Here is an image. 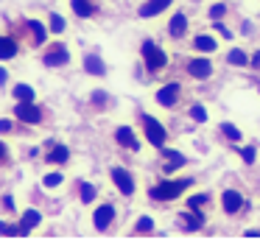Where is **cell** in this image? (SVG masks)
<instances>
[{"instance_id": "6da1fadb", "label": "cell", "mask_w": 260, "mask_h": 243, "mask_svg": "<svg viewBox=\"0 0 260 243\" xmlns=\"http://www.w3.org/2000/svg\"><path fill=\"white\" fill-rule=\"evenodd\" d=\"M190 185H193V179H165V182H159V185H154L151 190H148V196H151L154 201H174V198H179Z\"/></svg>"}, {"instance_id": "7a4b0ae2", "label": "cell", "mask_w": 260, "mask_h": 243, "mask_svg": "<svg viewBox=\"0 0 260 243\" xmlns=\"http://www.w3.org/2000/svg\"><path fill=\"white\" fill-rule=\"evenodd\" d=\"M140 53H143V59H146L148 73H157V70H162L165 64H168V53H165L157 42H151V40H146L140 45Z\"/></svg>"}, {"instance_id": "3957f363", "label": "cell", "mask_w": 260, "mask_h": 243, "mask_svg": "<svg viewBox=\"0 0 260 243\" xmlns=\"http://www.w3.org/2000/svg\"><path fill=\"white\" fill-rule=\"evenodd\" d=\"M140 123H143V131H146V140L151 143L154 148H162L165 140H168V131H165V126L159 123L154 115H143Z\"/></svg>"}, {"instance_id": "277c9868", "label": "cell", "mask_w": 260, "mask_h": 243, "mask_svg": "<svg viewBox=\"0 0 260 243\" xmlns=\"http://www.w3.org/2000/svg\"><path fill=\"white\" fill-rule=\"evenodd\" d=\"M14 115H17L23 123H31V126L42 123V112H40V107H37L34 101H17V107H14Z\"/></svg>"}, {"instance_id": "5b68a950", "label": "cell", "mask_w": 260, "mask_h": 243, "mask_svg": "<svg viewBox=\"0 0 260 243\" xmlns=\"http://www.w3.org/2000/svg\"><path fill=\"white\" fill-rule=\"evenodd\" d=\"M42 62H45V67H64L70 62V53L64 45H51L42 56Z\"/></svg>"}, {"instance_id": "8992f818", "label": "cell", "mask_w": 260, "mask_h": 243, "mask_svg": "<svg viewBox=\"0 0 260 243\" xmlns=\"http://www.w3.org/2000/svg\"><path fill=\"white\" fill-rule=\"evenodd\" d=\"M179 95H182V87L176 84V81H171V84H165V87L157 90V103L165 107V109H171L176 101H179Z\"/></svg>"}, {"instance_id": "52a82bcc", "label": "cell", "mask_w": 260, "mask_h": 243, "mask_svg": "<svg viewBox=\"0 0 260 243\" xmlns=\"http://www.w3.org/2000/svg\"><path fill=\"white\" fill-rule=\"evenodd\" d=\"M112 221H115V207L112 204H101V207H95V213H92V226H95L98 232H107Z\"/></svg>"}, {"instance_id": "ba28073f", "label": "cell", "mask_w": 260, "mask_h": 243, "mask_svg": "<svg viewBox=\"0 0 260 243\" xmlns=\"http://www.w3.org/2000/svg\"><path fill=\"white\" fill-rule=\"evenodd\" d=\"M112 182L123 196H132V193H135V176L126 168H112Z\"/></svg>"}, {"instance_id": "9c48e42d", "label": "cell", "mask_w": 260, "mask_h": 243, "mask_svg": "<svg viewBox=\"0 0 260 243\" xmlns=\"http://www.w3.org/2000/svg\"><path fill=\"white\" fill-rule=\"evenodd\" d=\"M187 76H193V79H210L213 76V62L210 59H204V56H199V59H190L187 62Z\"/></svg>"}, {"instance_id": "30bf717a", "label": "cell", "mask_w": 260, "mask_h": 243, "mask_svg": "<svg viewBox=\"0 0 260 243\" xmlns=\"http://www.w3.org/2000/svg\"><path fill=\"white\" fill-rule=\"evenodd\" d=\"M221 207H224V213L235 215L238 210L246 207V204H243V196L238 190H224V196H221Z\"/></svg>"}, {"instance_id": "8fae6325", "label": "cell", "mask_w": 260, "mask_h": 243, "mask_svg": "<svg viewBox=\"0 0 260 243\" xmlns=\"http://www.w3.org/2000/svg\"><path fill=\"white\" fill-rule=\"evenodd\" d=\"M115 140H118L123 148H129V151H140V140H137V134L129 129V126H120V129L115 131Z\"/></svg>"}, {"instance_id": "7c38bea8", "label": "cell", "mask_w": 260, "mask_h": 243, "mask_svg": "<svg viewBox=\"0 0 260 243\" xmlns=\"http://www.w3.org/2000/svg\"><path fill=\"white\" fill-rule=\"evenodd\" d=\"M168 6H171V0H148V3H143V6L137 9V14H140V17H157V14H162Z\"/></svg>"}, {"instance_id": "4fadbf2b", "label": "cell", "mask_w": 260, "mask_h": 243, "mask_svg": "<svg viewBox=\"0 0 260 243\" xmlns=\"http://www.w3.org/2000/svg\"><path fill=\"white\" fill-rule=\"evenodd\" d=\"M185 31H187V14L176 12L174 17H171V23H168V34L174 37V40H182V37H185Z\"/></svg>"}, {"instance_id": "5bb4252c", "label": "cell", "mask_w": 260, "mask_h": 243, "mask_svg": "<svg viewBox=\"0 0 260 243\" xmlns=\"http://www.w3.org/2000/svg\"><path fill=\"white\" fill-rule=\"evenodd\" d=\"M182 226H185L187 232H196V229H202L204 226V215H202V210H187L185 215H182Z\"/></svg>"}, {"instance_id": "9a60e30c", "label": "cell", "mask_w": 260, "mask_h": 243, "mask_svg": "<svg viewBox=\"0 0 260 243\" xmlns=\"http://www.w3.org/2000/svg\"><path fill=\"white\" fill-rule=\"evenodd\" d=\"M70 9H73L76 17H84V20L98 12V6L92 3V0H70Z\"/></svg>"}, {"instance_id": "2e32d148", "label": "cell", "mask_w": 260, "mask_h": 243, "mask_svg": "<svg viewBox=\"0 0 260 243\" xmlns=\"http://www.w3.org/2000/svg\"><path fill=\"white\" fill-rule=\"evenodd\" d=\"M70 159V148L62 146V143H53L51 151H48V162L51 165H64Z\"/></svg>"}, {"instance_id": "e0dca14e", "label": "cell", "mask_w": 260, "mask_h": 243, "mask_svg": "<svg viewBox=\"0 0 260 243\" xmlns=\"http://www.w3.org/2000/svg\"><path fill=\"white\" fill-rule=\"evenodd\" d=\"M40 221H42L40 210H25L23 218H20V229H23V235H28L31 229H37V226H40Z\"/></svg>"}, {"instance_id": "ac0fdd59", "label": "cell", "mask_w": 260, "mask_h": 243, "mask_svg": "<svg viewBox=\"0 0 260 243\" xmlns=\"http://www.w3.org/2000/svg\"><path fill=\"white\" fill-rule=\"evenodd\" d=\"M215 48H218V42H215V37H210V34H199L196 40H193V51H199V53H213Z\"/></svg>"}, {"instance_id": "d6986e66", "label": "cell", "mask_w": 260, "mask_h": 243, "mask_svg": "<svg viewBox=\"0 0 260 243\" xmlns=\"http://www.w3.org/2000/svg\"><path fill=\"white\" fill-rule=\"evenodd\" d=\"M17 53H20L17 42L9 40V37H0V62H12Z\"/></svg>"}, {"instance_id": "ffe728a7", "label": "cell", "mask_w": 260, "mask_h": 243, "mask_svg": "<svg viewBox=\"0 0 260 243\" xmlns=\"http://www.w3.org/2000/svg\"><path fill=\"white\" fill-rule=\"evenodd\" d=\"M28 31H31V37H34V45H45L48 31H51V28H45L40 20H28Z\"/></svg>"}, {"instance_id": "44dd1931", "label": "cell", "mask_w": 260, "mask_h": 243, "mask_svg": "<svg viewBox=\"0 0 260 243\" xmlns=\"http://www.w3.org/2000/svg\"><path fill=\"white\" fill-rule=\"evenodd\" d=\"M84 70H87L90 76H104V73H107L104 62L95 56V53H87V56H84Z\"/></svg>"}, {"instance_id": "7402d4cb", "label": "cell", "mask_w": 260, "mask_h": 243, "mask_svg": "<svg viewBox=\"0 0 260 243\" xmlns=\"http://www.w3.org/2000/svg\"><path fill=\"white\" fill-rule=\"evenodd\" d=\"M162 157L171 159V162L165 165V173H171V170H176V168H182V165H185V157H182L179 151H171V148H165V146H162Z\"/></svg>"}, {"instance_id": "603a6c76", "label": "cell", "mask_w": 260, "mask_h": 243, "mask_svg": "<svg viewBox=\"0 0 260 243\" xmlns=\"http://www.w3.org/2000/svg\"><path fill=\"white\" fill-rule=\"evenodd\" d=\"M12 95L17 98V101H34L37 92H34V87H31V84H14Z\"/></svg>"}, {"instance_id": "cb8c5ba5", "label": "cell", "mask_w": 260, "mask_h": 243, "mask_svg": "<svg viewBox=\"0 0 260 243\" xmlns=\"http://www.w3.org/2000/svg\"><path fill=\"white\" fill-rule=\"evenodd\" d=\"M79 190H81V201H84V204L95 201V196H98L95 185H90V182H79Z\"/></svg>"}, {"instance_id": "d4e9b609", "label": "cell", "mask_w": 260, "mask_h": 243, "mask_svg": "<svg viewBox=\"0 0 260 243\" xmlns=\"http://www.w3.org/2000/svg\"><path fill=\"white\" fill-rule=\"evenodd\" d=\"M226 62H230V64H235V67H243V64H246L249 59H246V53H243L241 48H232V51L226 53Z\"/></svg>"}, {"instance_id": "484cf974", "label": "cell", "mask_w": 260, "mask_h": 243, "mask_svg": "<svg viewBox=\"0 0 260 243\" xmlns=\"http://www.w3.org/2000/svg\"><path fill=\"white\" fill-rule=\"evenodd\" d=\"M202 204H210V193H196V196H190L185 207L187 210H202Z\"/></svg>"}, {"instance_id": "4316f807", "label": "cell", "mask_w": 260, "mask_h": 243, "mask_svg": "<svg viewBox=\"0 0 260 243\" xmlns=\"http://www.w3.org/2000/svg\"><path fill=\"white\" fill-rule=\"evenodd\" d=\"M48 28H51V34H62V31H64V17L53 12L51 17H48Z\"/></svg>"}, {"instance_id": "83f0119b", "label": "cell", "mask_w": 260, "mask_h": 243, "mask_svg": "<svg viewBox=\"0 0 260 243\" xmlns=\"http://www.w3.org/2000/svg\"><path fill=\"white\" fill-rule=\"evenodd\" d=\"M221 131H224L226 137H230L232 143H238V140H243V134H241V129H235L232 123H221Z\"/></svg>"}, {"instance_id": "f1b7e54d", "label": "cell", "mask_w": 260, "mask_h": 243, "mask_svg": "<svg viewBox=\"0 0 260 243\" xmlns=\"http://www.w3.org/2000/svg\"><path fill=\"white\" fill-rule=\"evenodd\" d=\"M187 115H190V118L196 120V123H204V120H207V109H204L202 103H196V107H190V112H187Z\"/></svg>"}, {"instance_id": "f546056e", "label": "cell", "mask_w": 260, "mask_h": 243, "mask_svg": "<svg viewBox=\"0 0 260 243\" xmlns=\"http://www.w3.org/2000/svg\"><path fill=\"white\" fill-rule=\"evenodd\" d=\"M62 182H64V176H62V173H48L45 179H42V185H45L48 190H53V187H59Z\"/></svg>"}, {"instance_id": "4dcf8cb0", "label": "cell", "mask_w": 260, "mask_h": 243, "mask_svg": "<svg viewBox=\"0 0 260 243\" xmlns=\"http://www.w3.org/2000/svg\"><path fill=\"white\" fill-rule=\"evenodd\" d=\"M241 157H243V162H246V165H254V159H257V148H254V146L241 148Z\"/></svg>"}, {"instance_id": "1f68e13d", "label": "cell", "mask_w": 260, "mask_h": 243, "mask_svg": "<svg viewBox=\"0 0 260 243\" xmlns=\"http://www.w3.org/2000/svg\"><path fill=\"white\" fill-rule=\"evenodd\" d=\"M224 14H226V3H215V6L210 9V20H213V23H215V20H221Z\"/></svg>"}, {"instance_id": "d6a6232c", "label": "cell", "mask_w": 260, "mask_h": 243, "mask_svg": "<svg viewBox=\"0 0 260 243\" xmlns=\"http://www.w3.org/2000/svg\"><path fill=\"white\" fill-rule=\"evenodd\" d=\"M154 229V221L148 218V215H143V218H137V232H151Z\"/></svg>"}, {"instance_id": "836d02e7", "label": "cell", "mask_w": 260, "mask_h": 243, "mask_svg": "<svg viewBox=\"0 0 260 243\" xmlns=\"http://www.w3.org/2000/svg\"><path fill=\"white\" fill-rule=\"evenodd\" d=\"M215 28H218V34H221V37H232V31L226 28V25L221 23V20H215Z\"/></svg>"}, {"instance_id": "e575fe53", "label": "cell", "mask_w": 260, "mask_h": 243, "mask_svg": "<svg viewBox=\"0 0 260 243\" xmlns=\"http://www.w3.org/2000/svg\"><path fill=\"white\" fill-rule=\"evenodd\" d=\"M12 129H14L12 120H0V134H6V131H12Z\"/></svg>"}, {"instance_id": "d590c367", "label": "cell", "mask_w": 260, "mask_h": 243, "mask_svg": "<svg viewBox=\"0 0 260 243\" xmlns=\"http://www.w3.org/2000/svg\"><path fill=\"white\" fill-rule=\"evenodd\" d=\"M6 159H9V146L0 140V162H6Z\"/></svg>"}, {"instance_id": "8d00e7d4", "label": "cell", "mask_w": 260, "mask_h": 243, "mask_svg": "<svg viewBox=\"0 0 260 243\" xmlns=\"http://www.w3.org/2000/svg\"><path fill=\"white\" fill-rule=\"evenodd\" d=\"M92 95H95V98H92V103H98V107H104V103H107V98H104L107 92H92Z\"/></svg>"}, {"instance_id": "74e56055", "label": "cell", "mask_w": 260, "mask_h": 243, "mask_svg": "<svg viewBox=\"0 0 260 243\" xmlns=\"http://www.w3.org/2000/svg\"><path fill=\"white\" fill-rule=\"evenodd\" d=\"M3 207H6L9 213H12V210H14V198H12V196H6V198H3Z\"/></svg>"}, {"instance_id": "f35d334b", "label": "cell", "mask_w": 260, "mask_h": 243, "mask_svg": "<svg viewBox=\"0 0 260 243\" xmlns=\"http://www.w3.org/2000/svg\"><path fill=\"white\" fill-rule=\"evenodd\" d=\"M6 79H9V73H6V67H0V87L6 84Z\"/></svg>"}, {"instance_id": "ab89813d", "label": "cell", "mask_w": 260, "mask_h": 243, "mask_svg": "<svg viewBox=\"0 0 260 243\" xmlns=\"http://www.w3.org/2000/svg\"><path fill=\"white\" fill-rule=\"evenodd\" d=\"M249 62H252V64H254V67H260V51H257V53H254V56H252V59H249Z\"/></svg>"}, {"instance_id": "60d3db41", "label": "cell", "mask_w": 260, "mask_h": 243, "mask_svg": "<svg viewBox=\"0 0 260 243\" xmlns=\"http://www.w3.org/2000/svg\"><path fill=\"white\" fill-rule=\"evenodd\" d=\"M246 237H260V229H249V232H246Z\"/></svg>"}]
</instances>
